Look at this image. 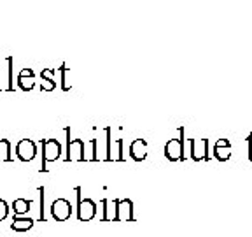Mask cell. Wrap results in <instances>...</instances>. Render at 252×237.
Wrapping results in <instances>:
<instances>
[{
  "label": "cell",
  "instance_id": "obj_1",
  "mask_svg": "<svg viewBox=\"0 0 252 237\" xmlns=\"http://www.w3.org/2000/svg\"><path fill=\"white\" fill-rule=\"evenodd\" d=\"M42 144V167L40 172H47V162H56L62 153V144L56 139H44L40 141Z\"/></svg>",
  "mask_w": 252,
  "mask_h": 237
},
{
  "label": "cell",
  "instance_id": "obj_2",
  "mask_svg": "<svg viewBox=\"0 0 252 237\" xmlns=\"http://www.w3.org/2000/svg\"><path fill=\"white\" fill-rule=\"evenodd\" d=\"M77 194V220L79 221H91L96 216V202L91 198L81 197V186L75 188Z\"/></svg>",
  "mask_w": 252,
  "mask_h": 237
},
{
  "label": "cell",
  "instance_id": "obj_3",
  "mask_svg": "<svg viewBox=\"0 0 252 237\" xmlns=\"http://www.w3.org/2000/svg\"><path fill=\"white\" fill-rule=\"evenodd\" d=\"M14 151H16V157L20 158L21 162H32L37 155V144L32 139H21L16 144Z\"/></svg>",
  "mask_w": 252,
  "mask_h": 237
},
{
  "label": "cell",
  "instance_id": "obj_4",
  "mask_svg": "<svg viewBox=\"0 0 252 237\" xmlns=\"http://www.w3.org/2000/svg\"><path fill=\"white\" fill-rule=\"evenodd\" d=\"M114 205H116V214H114V221H135L133 216V202L130 198H114Z\"/></svg>",
  "mask_w": 252,
  "mask_h": 237
},
{
  "label": "cell",
  "instance_id": "obj_5",
  "mask_svg": "<svg viewBox=\"0 0 252 237\" xmlns=\"http://www.w3.org/2000/svg\"><path fill=\"white\" fill-rule=\"evenodd\" d=\"M84 142L83 139H72L68 134L67 141V157H65V162H84Z\"/></svg>",
  "mask_w": 252,
  "mask_h": 237
},
{
  "label": "cell",
  "instance_id": "obj_6",
  "mask_svg": "<svg viewBox=\"0 0 252 237\" xmlns=\"http://www.w3.org/2000/svg\"><path fill=\"white\" fill-rule=\"evenodd\" d=\"M51 216L56 221H67L72 216V204L67 198H56L51 204Z\"/></svg>",
  "mask_w": 252,
  "mask_h": 237
},
{
  "label": "cell",
  "instance_id": "obj_7",
  "mask_svg": "<svg viewBox=\"0 0 252 237\" xmlns=\"http://www.w3.org/2000/svg\"><path fill=\"white\" fill-rule=\"evenodd\" d=\"M184 144H182L181 139H172V141L166 142L165 146V157L168 158L170 162H177L181 158H184Z\"/></svg>",
  "mask_w": 252,
  "mask_h": 237
},
{
  "label": "cell",
  "instance_id": "obj_8",
  "mask_svg": "<svg viewBox=\"0 0 252 237\" xmlns=\"http://www.w3.org/2000/svg\"><path fill=\"white\" fill-rule=\"evenodd\" d=\"M35 86V74L32 69H23L18 76V88L23 91H32Z\"/></svg>",
  "mask_w": 252,
  "mask_h": 237
},
{
  "label": "cell",
  "instance_id": "obj_9",
  "mask_svg": "<svg viewBox=\"0 0 252 237\" xmlns=\"http://www.w3.org/2000/svg\"><path fill=\"white\" fill-rule=\"evenodd\" d=\"M146 146H147V142L144 141V139H137V141L131 142L130 157L133 158L135 162H142V160H146V157H147Z\"/></svg>",
  "mask_w": 252,
  "mask_h": 237
},
{
  "label": "cell",
  "instance_id": "obj_10",
  "mask_svg": "<svg viewBox=\"0 0 252 237\" xmlns=\"http://www.w3.org/2000/svg\"><path fill=\"white\" fill-rule=\"evenodd\" d=\"M33 227V220L32 218H25V216H14L12 218L11 229L14 232H27Z\"/></svg>",
  "mask_w": 252,
  "mask_h": 237
},
{
  "label": "cell",
  "instance_id": "obj_11",
  "mask_svg": "<svg viewBox=\"0 0 252 237\" xmlns=\"http://www.w3.org/2000/svg\"><path fill=\"white\" fill-rule=\"evenodd\" d=\"M30 207H32V200H28V198H16L11 205L14 216H23V214H27L30 211Z\"/></svg>",
  "mask_w": 252,
  "mask_h": 237
},
{
  "label": "cell",
  "instance_id": "obj_12",
  "mask_svg": "<svg viewBox=\"0 0 252 237\" xmlns=\"http://www.w3.org/2000/svg\"><path fill=\"white\" fill-rule=\"evenodd\" d=\"M53 74H55V71H53V69H44V71L40 72V78H42L40 88H42L44 91H53L56 88V83H55V79H53Z\"/></svg>",
  "mask_w": 252,
  "mask_h": 237
},
{
  "label": "cell",
  "instance_id": "obj_13",
  "mask_svg": "<svg viewBox=\"0 0 252 237\" xmlns=\"http://www.w3.org/2000/svg\"><path fill=\"white\" fill-rule=\"evenodd\" d=\"M11 142L7 139H0V162H11Z\"/></svg>",
  "mask_w": 252,
  "mask_h": 237
},
{
  "label": "cell",
  "instance_id": "obj_14",
  "mask_svg": "<svg viewBox=\"0 0 252 237\" xmlns=\"http://www.w3.org/2000/svg\"><path fill=\"white\" fill-rule=\"evenodd\" d=\"M7 86H5V90L7 91H14V79H12V62H14V58L12 56H9L7 60Z\"/></svg>",
  "mask_w": 252,
  "mask_h": 237
},
{
  "label": "cell",
  "instance_id": "obj_15",
  "mask_svg": "<svg viewBox=\"0 0 252 237\" xmlns=\"http://www.w3.org/2000/svg\"><path fill=\"white\" fill-rule=\"evenodd\" d=\"M9 204L4 200V198H0V221H4L5 218L9 216Z\"/></svg>",
  "mask_w": 252,
  "mask_h": 237
},
{
  "label": "cell",
  "instance_id": "obj_16",
  "mask_svg": "<svg viewBox=\"0 0 252 237\" xmlns=\"http://www.w3.org/2000/svg\"><path fill=\"white\" fill-rule=\"evenodd\" d=\"M37 192L40 194V214H39V220L42 223H46V216H44V186H39Z\"/></svg>",
  "mask_w": 252,
  "mask_h": 237
},
{
  "label": "cell",
  "instance_id": "obj_17",
  "mask_svg": "<svg viewBox=\"0 0 252 237\" xmlns=\"http://www.w3.org/2000/svg\"><path fill=\"white\" fill-rule=\"evenodd\" d=\"M102 205H103V216H102V221H110V216H109V200L103 198L102 200Z\"/></svg>",
  "mask_w": 252,
  "mask_h": 237
},
{
  "label": "cell",
  "instance_id": "obj_18",
  "mask_svg": "<svg viewBox=\"0 0 252 237\" xmlns=\"http://www.w3.org/2000/svg\"><path fill=\"white\" fill-rule=\"evenodd\" d=\"M0 90H2V88H0Z\"/></svg>",
  "mask_w": 252,
  "mask_h": 237
}]
</instances>
